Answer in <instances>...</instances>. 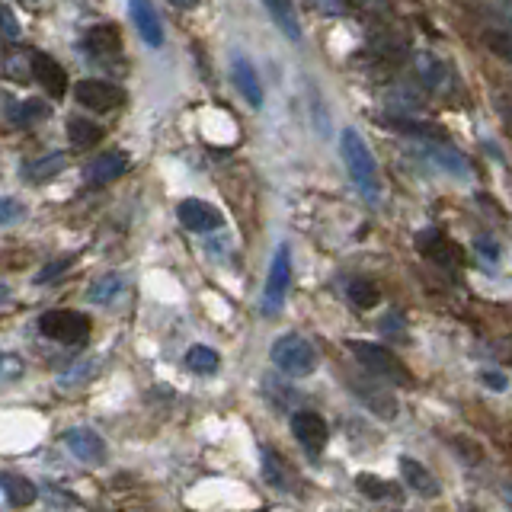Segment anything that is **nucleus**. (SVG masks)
Segmentation results:
<instances>
[{"label":"nucleus","instance_id":"7","mask_svg":"<svg viewBox=\"0 0 512 512\" xmlns=\"http://www.w3.org/2000/svg\"><path fill=\"white\" fill-rule=\"evenodd\" d=\"M292 436L308 455H320L327 448L330 429L324 423V416H317L314 410H298L292 413Z\"/></svg>","mask_w":512,"mask_h":512},{"label":"nucleus","instance_id":"33","mask_svg":"<svg viewBox=\"0 0 512 512\" xmlns=\"http://www.w3.org/2000/svg\"><path fill=\"white\" fill-rule=\"evenodd\" d=\"M26 218V205L20 199L0 196V224H16Z\"/></svg>","mask_w":512,"mask_h":512},{"label":"nucleus","instance_id":"11","mask_svg":"<svg viewBox=\"0 0 512 512\" xmlns=\"http://www.w3.org/2000/svg\"><path fill=\"white\" fill-rule=\"evenodd\" d=\"M349 391L381 420H394L397 416V400L388 388H381L378 378H349Z\"/></svg>","mask_w":512,"mask_h":512},{"label":"nucleus","instance_id":"16","mask_svg":"<svg viewBox=\"0 0 512 512\" xmlns=\"http://www.w3.org/2000/svg\"><path fill=\"white\" fill-rule=\"evenodd\" d=\"M400 477H404L407 490H413L416 496H426V500H436V496L442 493L439 480L432 477V471H426V464H420L416 458H400Z\"/></svg>","mask_w":512,"mask_h":512},{"label":"nucleus","instance_id":"25","mask_svg":"<svg viewBox=\"0 0 512 512\" xmlns=\"http://www.w3.org/2000/svg\"><path fill=\"white\" fill-rule=\"evenodd\" d=\"M186 368L189 372H196V375H215L218 372V352L215 349H208V346H192L186 352Z\"/></svg>","mask_w":512,"mask_h":512},{"label":"nucleus","instance_id":"26","mask_svg":"<svg viewBox=\"0 0 512 512\" xmlns=\"http://www.w3.org/2000/svg\"><path fill=\"white\" fill-rule=\"evenodd\" d=\"M356 487L368 496V500H397V490L400 487H394V484H388V480H381V477H375V474H359L356 477Z\"/></svg>","mask_w":512,"mask_h":512},{"label":"nucleus","instance_id":"35","mask_svg":"<svg viewBox=\"0 0 512 512\" xmlns=\"http://www.w3.org/2000/svg\"><path fill=\"white\" fill-rule=\"evenodd\" d=\"M71 256H64V260H55V263H48V266H42L39 272H36V285H45V282H52V279H58L61 272H68L71 269Z\"/></svg>","mask_w":512,"mask_h":512},{"label":"nucleus","instance_id":"34","mask_svg":"<svg viewBox=\"0 0 512 512\" xmlns=\"http://www.w3.org/2000/svg\"><path fill=\"white\" fill-rule=\"evenodd\" d=\"M484 10H487L500 26L512 29V0H484Z\"/></svg>","mask_w":512,"mask_h":512},{"label":"nucleus","instance_id":"20","mask_svg":"<svg viewBox=\"0 0 512 512\" xmlns=\"http://www.w3.org/2000/svg\"><path fill=\"white\" fill-rule=\"evenodd\" d=\"M263 7L272 16V23L282 29L285 39H292V42L301 39V23H298V13H295L292 0H263Z\"/></svg>","mask_w":512,"mask_h":512},{"label":"nucleus","instance_id":"21","mask_svg":"<svg viewBox=\"0 0 512 512\" xmlns=\"http://www.w3.org/2000/svg\"><path fill=\"white\" fill-rule=\"evenodd\" d=\"M68 138L77 151H90L103 141V125H96L84 116H74V119H68Z\"/></svg>","mask_w":512,"mask_h":512},{"label":"nucleus","instance_id":"40","mask_svg":"<svg viewBox=\"0 0 512 512\" xmlns=\"http://www.w3.org/2000/svg\"><path fill=\"white\" fill-rule=\"evenodd\" d=\"M173 7H183V10H192V7H199V0H170Z\"/></svg>","mask_w":512,"mask_h":512},{"label":"nucleus","instance_id":"18","mask_svg":"<svg viewBox=\"0 0 512 512\" xmlns=\"http://www.w3.org/2000/svg\"><path fill=\"white\" fill-rule=\"evenodd\" d=\"M0 490H4L7 503L10 506H32L39 500V487L32 484L29 477L23 474H13V471H4L0 474Z\"/></svg>","mask_w":512,"mask_h":512},{"label":"nucleus","instance_id":"4","mask_svg":"<svg viewBox=\"0 0 512 512\" xmlns=\"http://www.w3.org/2000/svg\"><path fill=\"white\" fill-rule=\"evenodd\" d=\"M288 285H292V247L279 244L276 256L269 263V279L263 288V314L272 317L282 311V304L288 298Z\"/></svg>","mask_w":512,"mask_h":512},{"label":"nucleus","instance_id":"17","mask_svg":"<svg viewBox=\"0 0 512 512\" xmlns=\"http://www.w3.org/2000/svg\"><path fill=\"white\" fill-rule=\"evenodd\" d=\"M231 77H234L240 96H244V100L253 109H260L263 106V84H260V74H256V68H253V64L244 55H234V61H231Z\"/></svg>","mask_w":512,"mask_h":512},{"label":"nucleus","instance_id":"22","mask_svg":"<svg viewBox=\"0 0 512 512\" xmlns=\"http://www.w3.org/2000/svg\"><path fill=\"white\" fill-rule=\"evenodd\" d=\"M263 480L282 493H292V471H288V464L272 448H263Z\"/></svg>","mask_w":512,"mask_h":512},{"label":"nucleus","instance_id":"19","mask_svg":"<svg viewBox=\"0 0 512 512\" xmlns=\"http://www.w3.org/2000/svg\"><path fill=\"white\" fill-rule=\"evenodd\" d=\"M64 167H68V154L64 151H48L42 157H32L29 164H23V176L32 183H45L52 180V176H58Z\"/></svg>","mask_w":512,"mask_h":512},{"label":"nucleus","instance_id":"36","mask_svg":"<svg viewBox=\"0 0 512 512\" xmlns=\"http://www.w3.org/2000/svg\"><path fill=\"white\" fill-rule=\"evenodd\" d=\"M349 7H356V10H384L388 7V0H346Z\"/></svg>","mask_w":512,"mask_h":512},{"label":"nucleus","instance_id":"28","mask_svg":"<svg viewBox=\"0 0 512 512\" xmlns=\"http://www.w3.org/2000/svg\"><path fill=\"white\" fill-rule=\"evenodd\" d=\"M416 71H420L423 84L432 87V90H439V87H442V80H448L445 64H439L432 55H420V58H416Z\"/></svg>","mask_w":512,"mask_h":512},{"label":"nucleus","instance_id":"38","mask_svg":"<svg viewBox=\"0 0 512 512\" xmlns=\"http://www.w3.org/2000/svg\"><path fill=\"white\" fill-rule=\"evenodd\" d=\"M477 250L484 253L487 260H496V244H490V240H484V237H480V240H477Z\"/></svg>","mask_w":512,"mask_h":512},{"label":"nucleus","instance_id":"1","mask_svg":"<svg viewBox=\"0 0 512 512\" xmlns=\"http://www.w3.org/2000/svg\"><path fill=\"white\" fill-rule=\"evenodd\" d=\"M340 154H343V164L352 176V183H356L359 196L365 202H378L381 196V186H378V167H375V154L368 151L365 138L356 132V128H346L340 135Z\"/></svg>","mask_w":512,"mask_h":512},{"label":"nucleus","instance_id":"15","mask_svg":"<svg viewBox=\"0 0 512 512\" xmlns=\"http://www.w3.org/2000/svg\"><path fill=\"white\" fill-rule=\"evenodd\" d=\"M128 170V154L125 151H106L100 157H93L90 164L84 167V183L87 186H106L112 180H119V176Z\"/></svg>","mask_w":512,"mask_h":512},{"label":"nucleus","instance_id":"12","mask_svg":"<svg viewBox=\"0 0 512 512\" xmlns=\"http://www.w3.org/2000/svg\"><path fill=\"white\" fill-rule=\"evenodd\" d=\"M64 445L71 448V455L80 458L84 464H103L106 461V442L100 439V432H93L87 426H74L64 432Z\"/></svg>","mask_w":512,"mask_h":512},{"label":"nucleus","instance_id":"24","mask_svg":"<svg viewBox=\"0 0 512 512\" xmlns=\"http://www.w3.org/2000/svg\"><path fill=\"white\" fill-rule=\"evenodd\" d=\"M122 288H125V282H122L119 272H106V276H100V279H96L87 288V301H93V304H109L112 298L122 295Z\"/></svg>","mask_w":512,"mask_h":512},{"label":"nucleus","instance_id":"23","mask_svg":"<svg viewBox=\"0 0 512 512\" xmlns=\"http://www.w3.org/2000/svg\"><path fill=\"white\" fill-rule=\"evenodd\" d=\"M10 122L16 128H29V125H36L42 119H48V103L45 100H23V103H10Z\"/></svg>","mask_w":512,"mask_h":512},{"label":"nucleus","instance_id":"32","mask_svg":"<svg viewBox=\"0 0 512 512\" xmlns=\"http://www.w3.org/2000/svg\"><path fill=\"white\" fill-rule=\"evenodd\" d=\"M13 39H20V20H16V13L7 4H0V42Z\"/></svg>","mask_w":512,"mask_h":512},{"label":"nucleus","instance_id":"6","mask_svg":"<svg viewBox=\"0 0 512 512\" xmlns=\"http://www.w3.org/2000/svg\"><path fill=\"white\" fill-rule=\"evenodd\" d=\"M77 103L90 109V112H112L125 103V90L112 80H100V77H90V80H80L74 87Z\"/></svg>","mask_w":512,"mask_h":512},{"label":"nucleus","instance_id":"10","mask_svg":"<svg viewBox=\"0 0 512 512\" xmlns=\"http://www.w3.org/2000/svg\"><path fill=\"white\" fill-rule=\"evenodd\" d=\"M176 218H180V224L192 234H212L224 224L218 208L212 202H202V199H183L180 205H176Z\"/></svg>","mask_w":512,"mask_h":512},{"label":"nucleus","instance_id":"3","mask_svg":"<svg viewBox=\"0 0 512 512\" xmlns=\"http://www.w3.org/2000/svg\"><path fill=\"white\" fill-rule=\"evenodd\" d=\"M269 359L288 378H308L314 368H317V352H314V346L304 340V336H295V333L279 336V340L272 343Z\"/></svg>","mask_w":512,"mask_h":512},{"label":"nucleus","instance_id":"27","mask_svg":"<svg viewBox=\"0 0 512 512\" xmlns=\"http://www.w3.org/2000/svg\"><path fill=\"white\" fill-rule=\"evenodd\" d=\"M346 298L356 304L359 311H368V308H375L378 304V288H375V282H368V279H352L349 285H346Z\"/></svg>","mask_w":512,"mask_h":512},{"label":"nucleus","instance_id":"31","mask_svg":"<svg viewBox=\"0 0 512 512\" xmlns=\"http://www.w3.org/2000/svg\"><path fill=\"white\" fill-rule=\"evenodd\" d=\"M96 368H100V359H87V365L77 362L68 375H61V384L64 388H74V384H80V381H90L96 375Z\"/></svg>","mask_w":512,"mask_h":512},{"label":"nucleus","instance_id":"30","mask_svg":"<svg viewBox=\"0 0 512 512\" xmlns=\"http://www.w3.org/2000/svg\"><path fill=\"white\" fill-rule=\"evenodd\" d=\"M26 375V362L16 352L0 349V381H20Z\"/></svg>","mask_w":512,"mask_h":512},{"label":"nucleus","instance_id":"8","mask_svg":"<svg viewBox=\"0 0 512 512\" xmlns=\"http://www.w3.org/2000/svg\"><path fill=\"white\" fill-rule=\"evenodd\" d=\"M80 45H84V52L96 64H109L112 58H122V36H119V26H112V23L90 26Z\"/></svg>","mask_w":512,"mask_h":512},{"label":"nucleus","instance_id":"14","mask_svg":"<svg viewBox=\"0 0 512 512\" xmlns=\"http://www.w3.org/2000/svg\"><path fill=\"white\" fill-rule=\"evenodd\" d=\"M416 247H420V253H426L432 263H439V266H445V269H452V266H458L461 263V250H458V244H452L442 231H436V228H426V231H420L416 234Z\"/></svg>","mask_w":512,"mask_h":512},{"label":"nucleus","instance_id":"39","mask_svg":"<svg viewBox=\"0 0 512 512\" xmlns=\"http://www.w3.org/2000/svg\"><path fill=\"white\" fill-rule=\"evenodd\" d=\"M500 116H503V122L512 128V96H506V100H500Z\"/></svg>","mask_w":512,"mask_h":512},{"label":"nucleus","instance_id":"41","mask_svg":"<svg viewBox=\"0 0 512 512\" xmlns=\"http://www.w3.org/2000/svg\"><path fill=\"white\" fill-rule=\"evenodd\" d=\"M10 298V285H4V282H0V304H4Z\"/></svg>","mask_w":512,"mask_h":512},{"label":"nucleus","instance_id":"29","mask_svg":"<svg viewBox=\"0 0 512 512\" xmlns=\"http://www.w3.org/2000/svg\"><path fill=\"white\" fill-rule=\"evenodd\" d=\"M4 71H7V77L16 80V84H32V74H29V48H26V52H7Z\"/></svg>","mask_w":512,"mask_h":512},{"label":"nucleus","instance_id":"13","mask_svg":"<svg viewBox=\"0 0 512 512\" xmlns=\"http://www.w3.org/2000/svg\"><path fill=\"white\" fill-rule=\"evenodd\" d=\"M128 10H132L135 29L144 39V45H151V48L164 45V23H160V13L154 7V0H128Z\"/></svg>","mask_w":512,"mask_h":512},{"label":"nucleus","instance_id":"9","mask_svg":"<svg viewBox=\"0 0 512 512\" xmlns=\"http://www.w3.org/2000/svg\"><path fill=\"white\" fill-rule=\"evenodd\" d=\"M29 74L48 96H58V100H61V96L68 93V71H64L52 55L32 52V48H29Z\"/></svg>","mask_w":512,"mask_h":512},{"label":"nucleus","instance_id":"43","mask_svg":"<svg viewBox=\"0 0 512 512\" xmlns=\"http://www.w3.org/2000/svg\"><path fill=\"white\" fill-rule=\"evenodd\" d=\"M29 4H32V0H29Z\"/></svg>","mask_w":512,"mask_h":512},{"label":"nucleus","instance_id":"37","mask_svg":"<svg viewBox=\"0 0 512 512\" xmlns=\"http://www.w3.org/2000/svg\"><path fill=\"white\" fill-rule=\"evenodd\" d=\"M480 378H484V381L490 384V388H493V391H506V375H496V372H484V375H480Z\"/></svg>","mask_w":512,"mask_h":512},{"label":"nucleus","instance_id":"42","mask_svg":"<svg viewBox=\"0 0 512 512\" xmlns=\"http://www.w3.org/2000/svg\"><path fill=\"white\" fill-rule=\"evenodd\" d=\"M314 4H320V7H333V0H314Z\"/></svg>","mask_w":512,"mask_h":512},{"label":"nucleus","instance_id":"2","mask_svg":"<svg viewBox=\"0 0 512 512\" xmlns=\"http://www.w3.org/2000/svg\"><path fill=\"white\" fill-rule=\"evenodd\" d=\"M90 330H93V320L84 311H74V308H55L39 317V333L45 340L61 343V346H84L90 340Z\"/></svg>","mask_w":512,"mask_h":512},{"label":"nucleus","instance_id":"5","mask_svg":"<svg viewBox=\"0 0 512 512\" xmlns=\"http://www.w3.org/2000/svg\"><path fill=\"white\" fill-rule=\"evenodd\" d=\"M346 349H349L352 356H356L375 378H388V381H400V384L407 381L404 365H400V362L394 359V352H388L384 346H378V343H362V340H346Z\"/></svg>","mask_w":512,"mask_h":512}]
</instances>
